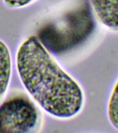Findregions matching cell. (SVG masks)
<instances>
[{"mask_svg":"<svg viewBox=\"0 0 118 133\" xmlns=\"http://www.w3.org/2000/svg\"><path fill=\"white\" fill-rule=\"evenodd\" d=\"M12 75V58L8 45L0 39V103L6 95Z\"/></svg>","mask_w":118,"mask_h":133,"instance_id":"obj_4","label":"cell"},{"mask_svg":"<svg viewBox=\"0 0 118 133\" xmlns=\"http://www.w3.org/2000/svg\"><path fill=\"white\" fill-rule=\"evenodd\" d=\"M17 72L33 99L50 115L74 117L84 105V92L77 81L60 66L36 36L21 44L16 55Z\"/></svg>","mask_w":118,"mask_h":133,"instance_id":"obj_1","label":"cell"},{"mask_svg":"<svg viewBox=\"0 0 118 133\" xmlns=\"http://www.w3.org/2000/svg\"><path fill=\"white\" fill-rule=\"evenodd\" d=\"M35 0H4L6 6L11 8H21L28 6Z\"/></svg>","mask_w":118,"mask_h":133,"instance_id":"obj_6","label":"cell"},{"mask_svg":"<svg viewBox=\"0 0 118 133\" xmlns=\"http://www.w3.org/2000/svg\"><path fill=\"white\" fill-rule=\"evenodd\" d=\"M107 116L112 126L118 130V78L108 99Z\"/></svg>","mask_w":118,"mask_h":133,"instance_id":"obj_5","label":"cell"},{"mask_svg":"<svg viewBox=\"0 0 118 133\" xmlns=\"http://www.w3.org/2000/svg\"><path fill=\"white\" fill-rule=\"evenodd\" d=\"M38 120L37 108L26 97L13 96L0 105V132H29L36 127Z\"/></svg>","mask_w":118,"mask_h":133,"instance_id":"obj_2","label":"cell"},{"mask_svg":"<svg viewBox=\"0 0 118 133\" xmlns=\"http://www.w3.org/2000/svg\"><path fill=\"white\" fill-rule=\"evenodd\" d=\"M95 17L110 31H118V0H89Z\"/></svg>","mask_w":118,"mask_h":133,"instance_id":"obj_3","label":"cell"}]
</instances>
